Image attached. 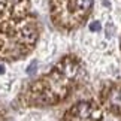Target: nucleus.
Instances as JSON below:
<instances>
[{"label":"nucleus","instance_id":"2","mask_svg":"<svg viewBox=\"0 0 121 121\" xmlns=\"http://www.w3.org/2000/svg\"><path fill=\"white\" fill-rule=\"evenodd\" d=\"M36 70H38V61H31V63H30V66L26 69L27 75H35Z\"/></svg>","mask_w":121,"mask_h":121},{"label":"nucleus","instance_id":"5","mask_svg":"<svg viewBox=\"0 0 121 121\" xmlns=\"http://www.w3.org/2000/svg\"><path fill=\"white\" fill-rule=\"evenodd\" d=\"M4 70H6V69H4V66H2V64H0V75H2V73H4Z\"/></svg>","mask_w":121,"mask_h":121},{"label":"nucleus","instance_id":"4","mask_svg":"<svg viewBox=\"0 0 121 121\" xmlns=\"http://www.w3.org/2000/svg\"><path fill=\"white\" fill-rule=\"evenodd\" d=\"M112 35H114V26L109 22L106 26V38H112Z\"/></svg>","mask_w":121,"mask_h":121},{"label":"nucleus","instance_id":"1","mask_svg":"<svg viewBox=\"0 0 121 121\" xmlns=\"http://www.w3.org/2000/svg\"><path fill=\"white\" fill-rule=\"evenodd\" d=\"M111 102L114 105H121V90H115L111 94Z\"/></svg>","mask_w":121,"mask_h":121},{"label":"nucleus","instance_id":"3","mask_svg":"<svg viewBox=\"0 0 121 121\" xmlns=\"http://www.w3.org/2000/svg\"><path fill=\"white\" fill-rule=\"evenodd\" d=\"M90 30L91 31H99L100 30V22L99 21H93L90 24Z\"/></svg>","mask_w":121,"mask_h":121}]
</instances>
